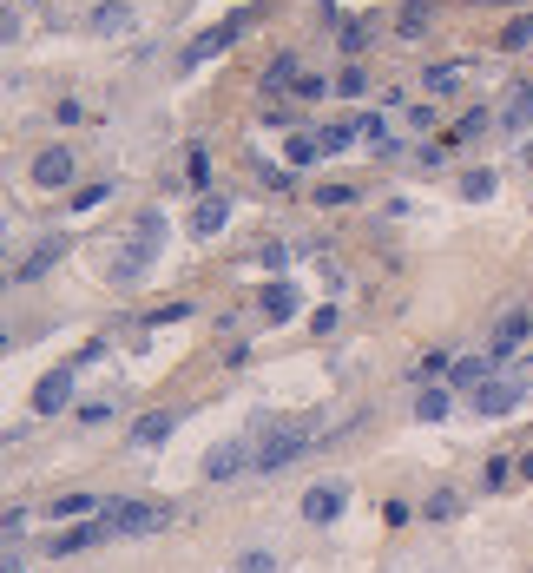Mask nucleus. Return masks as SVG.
I'll return each instance as SVG.
<instances>
[{"label": "nucleus", "mask_w": 533, "mask_h": 573, "mask_svg": "<svg viewBox=\"0 0 533 573\" xmlns=\"http://www.w3.org/2000/svg\"><path fill=\"white\" fill-rule=\"evenodd\" d=\"M422 33H428V7L422 0H408L402 7V40H422Z\"/></svg>", "instance_id": "c756f323"}, {"label": "nucleus", "mask_w": 533, "mask_h": 573, "mask_svg": "<svg viewBox=\"0 0 533 573\" xmlns=\"http://www.w3.org/2000/svg\"><path fill=\"white\" fill-rule=\"evenodd\" d=\"M422 514H428V521H455V514H461V494H455V488H435Z\"/></svg>", "instance_id": "393cba45"}, {"label": "nucleus", "mask_w": 533, "mask_h": 573, "mask_svg": "<svg viewBox=\"0 0 533 573\" xmlns=\"http://www.w3.org/2000/svg\"><path fill=\"white\" fill-rule=\"evenodd\" d=\"M316 435H323L316 422H290V429H270L264 442H257V462H251V468H257V475H277V468H290L297 455H310Z\"/></svg>", "instance_id": "f257e3e1"}, {"label": "nucleus", "mask_w": 533, "mask_h": 573, "mask_svg": "<svg viewBox=\"0 0 533 573\" xmlns=\"http://www.w3.org/2000/svg\"><path fill=\"white\" fill-rule=\"evenodd\" d=\"M60 257H66V238H47V244H40V251H33L27 264H20V271H14V284H33V277H40V271H53Z\"/></svg>", "instance_id": "dca6fc26"}, {"label": "nucleus", "mask_w": 533, "mask_h": 573, "mask_svg": "<svg viewBox=\"0 0 533 573\" xmlns=\"http://www.w3.org/2000/svg\"><path fill=\"white\" fill-rule=\"evenodd\" d=\"M343 508H349V488H343V481H316V488L303 494V521H310V527H330Z\"/></svg>", "instance_id": "0eeeda50"}, {"label": "nucleus", "mask_w": 533, "mask_h": 573, "mask_svg": "<svg viewBox=\"0 0 533 573\" xmlns=\"http://www.w3.org/2000/svg\"><path fill=\"white\" fill-rule=\"evenodd\" d=\"M448 376H455L448 389H481V382H487V363H481V356H461V363L448 369Z\"/></svg>", "instance_id": "b1692460"}, {"label": "nucleus", "mask_w": 533, "mask_h": 573, "mask_svg": "<svg viewBox=\"0 0 533 573\" xmlns=\"http://www.w3.org/2000/svg\"><path fill=\"white\" fill-rule=\"evenodd\" d=\"M224 224H231V198H224V191H198V205H191V238H218Z\"/></svg>", "instance_id": "1a4fd4ad"}, {"label": "nucleus", "mask_w": 533, "mask_h": 573, "mask_svg": "<svg viewBox=\"0 0 533 573\" xmlns=\"http://www.w3.org/2000/svg\"><path fill=\"white\" fill-rule=\"evenodd\" d=\"M520 336H527V310H514V317H501V323H494V343H487V350H494V356H507V350L520 343Z\"/></svg>", "instance_id": "6ab92c4d"}, {"label": "nucleus", "mask_w": 533, "mask_h": 573, "mask_svg": "<svg viewBox=\"0 0 533 573\" xmlns=\"http://www.w3.org/2000/svg\"><path fill=\"white\" fill-rule=\"evenodd\" d=\"M231 573H277V554H270V547H244Z\"/></svg>", "instance_id": "cd10ccee"}, {"label": "nucleus", "mask_w": 533, "mask_h": 573, "mask_svg": "<svg viewBox=\"0 0 533 573\" xmlns=\"http://www.w3.org/2000/svg\"><path fill=\"white\" fill-rule=\"evenodd\" d=\"M251 20H257V14H231L224 27H211L204 40H191V47H185V73H191V66H204V60H218V53H231L237 40H244V27H251Z\"/></svg>", "instance_id": "39448f33"}, {"label": "nucleus", "mask_w": 533, "mask_h": 573, "mask_svg": "<svg viewBox=\"0 0 533 573\" xmlns=\"http://www.w3.org/2000/svg\"><path fill=\"white\" fill-rule=\"evenodd\" d=\"M185 178H191V191H211L204 178H211V159H204V145H191V159H185Z\"/></svg>", "instance_id": "7c9ffc66"}, {"label": "nucleus", "mask_w": 533, "mask_h": 573, "mask_svg": "<svg viewBox=\"0 0 533 573\" xmlns=\"http://www.w3.org/2000/svg\"><path fill=\"white\" fill-rule=\"evenodd\" d=\"M53 514H60V521H79V514H106V494H60V501H53Z\"/></svg>", "instance_id": "a211bd4d"}, {"label": "nucleus", "mask_w": 533, "mask_h": 573, "mask_svg": "<svg viewBox=\"0 0 533 573\" xmlns=\"http://www.w3.org/2000/svg\"><path fill=\"white\" fill-rule=\"evenodd\" d=\"M73 172H79V159L66 152V145H40V152H33V165H27L33 191H66V185H73Z\"/></svg>", "instance_id": "20e7f679"}, {"label": "nucleus", "mask_w": 533, "mask_h": 573, "mask_svg": "<svg viewBox=\"0 0 533 573\" xmlns=\"http://www.w3.org/2000/svg\"><path fill=\"white\" fill-rule=\"evenodd\" d=\"M264 317L270 323H290V317H297V284H264Z\"/></svg>", "instance_id": "f3484780"}, {"label": "nucleus", "mask_w": 533, "mask_h": 573, "mask_svg": "<svg viewBox=\"0 0 533 573\" xmlns=\"http://www.w3.org/2000/svg\"><path fill=\"white\" fill-rule=\"evenodd\" d=\"M73 376L79 369H47V376L33 382V415H60L66 396H73Z\"/></svg>", "instance_id": "9d476101"}, {"label": "nucleus", "mask_w": 533, "mask_h": 573, "mask_svg": "<svg viewBox=\"0 0 533 573\" xmlns=\"http://www.w3.org/2000/svg\"><path fill=\"white\" fill-rule=\"evenodd\" d=\"M362 40H369L362 20H343V27H336V47H343V53H362Z\"/></svg>", "instance_id": "473e14b6"}, {"label": "nucleus", "mask_w": 533, "mask_h": 573, "mask_svg": "<svg viewBox=\"0 0 533 573\" xmlns=\"http://www.w3.org/2000/svg\"><path fill=\"white\" fill-rule=\"evenodd\" d=\"M283 152H290V172H297V165H316V159H323V139H297V132H290V145H283Z\"/></svg>", "instance_id": "c85d7f7f"}, {"label": "nucleus", "mask_w": 533, "mask_h": 573, "mask_svg": "<svg viewBox=\"0 0 533 573\" xmlns=\"http://www.w3.org/2000/svg\"><path fill=\"white\" fill-rule=\"evenodd\" d=\"M106 534H112V521L99 514V521H86V527H66L60 541H53V554H86V547H99Z\"/></svg>", "instance_id": "ddd939ff"}, {"label": "nucleus", "mask_w": 533, "mask_h": 573, "mask_svg": "<svg viewBox=\"0 0 533 573\" xmlns=\"http://www.w3.org/2000/svg\"><path fill=\"white\" fill-rule=\"evenodd\" d=\"M106 521L112 534H158V527H172V508H158V501H106Z\"/></svg>", "instance_id": "7ed1b4c3"}, {"label": "nucleus", "mask_w": 533, "mask_h": 573, "mask_svg": "<svg viewBox=\"0 0 533 573\" xmlns=\"http://www.w3.org/2000/svg\"><path fill=\"white\" fill-rule=\"evenodd\" d=\"M106 191H112V185H86V191L73 198V211H93V205H106Z\"/></svg>", "instance_id": "f704fd0d"}, {"label": "nucleus", "mask_w": 533, "mask_h": 573, "mask_svg": "<svg viewBox=\"0 0 533 573\" xmlns=\"http://www.w3.org/2000/svg\"><path fill=\"white\" fill-rule=\"evenodd\" d=\"M520 396H527V382H520V376H487L481 382V389H474V409H481V415H507V409H520Z\"/></svg>", "instance_id": "6e6552de"}, {"label": "nucleus", "mask_w": 533, "mask_h": 573, "mask_svg": "<svg viewBox=\"0 0 533 573\" xmlns=\"http://www.w3.org/2000/svg\"><path fill=\"white\" fill-rule=\"evenodd\" d=\"M533 47V14H514L501 27V53H527Z\"/></svg>", "instance_id": "aec40b11"}, {"label": "nucleus", "mask_w": 533, "mask_h": 573, "mask_svg": "<svg viewBox=\"0 0 533 573\" xmlns=\"http://www.w3.org/2000/svg\"><path fill=\"white\" fill-rule=\"evenodd\" d=\"M422 86H428V93H435V99L461 93V86H468V60H435V66H428V73H422Z\"/></svg>", "instance_id": "f8f14e48"}, {"label": "nucleus", "mask_w": 533, "mask_h": 573, "mask_svg": "<svg viewBox=\"0 0 533 573\" xmlns=\"http://www.w3.org/2000/svg\"><path fill=\"white\" fill-rule=\"evenodd\" d=\"M316 139H323V159H336V152H349L362 132H356V119H349V126H316Z\"/></svg>", "instance_id": "412c9836"}, {"label": "nucleus", "mask_w": 533, "mask_h": 573, "mask_svg": "<svg viewBox=\"0 0 533 573\" xmlns=\"http://www.w3.org/2000/svg\"><path fill=\"white\" fill-rule=\"evenodd\" d=\"M461 198H468V205H487V198H494V172H461Z\"/></svg>", "instance_id": "bb28decb"}, {"label": "nucleus", "mask_w": 533, "mask_h": 573, "mask_svg": "<svg viewBox=\"0 0 533 573\" xmlns=\"http://www.w3.org/2000/svg\"><path fill=\"white\" fill-rule=\"evenodd\" d=\"M152 257H158V211H145L139 231L126 238V251L112 257V284H139V277L152 271Z\"/></svg>", "instance_id": "f03ea898"}, {"label": "nucleus", "mask_w": 533, "mask_h": 573, "mask_svg": "<svg viewBox=\"0 0 533 573\" xmlns=\"http://www.w3.org/2000/svg\"><path fill=\"white\" fill-rule=\"evenodd\" d=\"M257 455H251V442H218L211 455H204V481H231L237 468H251Z\"/></svg>", "instance_id": "9b49d317"}, {"label": "nucleus", "mask_w": 533, "mask_h": 573, "mask_svg": "<svg viewBox=\"0 0 533 573\" xmlns=\"http://www.w3.org/2000/svg\"><path fill=\"white\" fill-rule=\"evenodd\" d=\"M0 573H27V560H20V547H14V554H7V567H0Z\"/></svg>", "instance_id": "c9c22d12"}, {"label": "nucleus", "mask_w": 533, "mask_h": 573, "mask_svg": "<svg viewBox=\"0 0 533 573\" xmlns=\"http://www.w3.org/2000/svg\"><path fill=\"white\" fill-rule=\"evenodd\" d=\"M336 93H343V99H369V73H362V66L349 60L343 73H336Z\"/></svg>", "instance_id": "a878e982"}, {"label": "nucleus", "mask_w": 533, "mask_h": 573, "mask_svg": "<svg viewBox=\"0 0 533 573\" xmlns=\"http://www.w3.org/2000/svg\"><path fill=\"white\" fill-rule=\"evenodd\" d=\"M139 27V7L132 0H99V7H86V33H99V40H119V33Z\"/></svg>", "instance_id": "423d86ee"}, {"label": "nucleus", "mask_w": 533, "mask_h": 573, "mask_svg": "<svg viewBox=\"0 0 533 573\" xmlns=\"http://www.w3.org/2000/svg\"><path fill=\"white\" fill-rule=\"evenodd\" d=\"M356 198H362L356 185H316V205H330V211L336 205H356Z\"/></svg>", "instance_id": "2f4dec72"}, {"label": "nucleus", "mask_w": 533, "mask_h": 573, "mask_svg": "<svg viewBox=\"0 0 533 573\" xmlns=\"http://www.w3.org/2000/svg\"><path fill=\"white\" fill-rule=\"evenodd\" d=\"M481 132H487V112L474 106V112H461V119H455V132H441V139H448V145H468V139H481Z\"/></svg>", "instance_id": "5701e85b"}, {"label": "nucleus", "mask_w": 533, "mask_h": 573, "mask_svg": "<svg viewBox=\"0 0 533 573\" xmlns=\"http://www.w3.org/2000/svg\"><path fill=\"white\" fill-rule=\"evenodd\" d=\"M112 409H119V402H93V409H79V422H86V429H99V422H112Z\"/></svg>", "instance_id": "72a5a7b5"}, {"label": "nucleus", "mask_w": 533, "mask_h": 573, "mask_svg": "<svg viewBox=\"0 0 533 573\" xmlns=\"http://www.w3.org/2000/svg\"><path fill=\"white\" fill-rule=\"evenodd\" d=\"M297 80H303V66H297V53H277V60L264 66V93H297Z\"/></svg>", "instance_id": "4468645a"}, {"label": "nucleus", "mask_w": 533, "mask_h": 573, "mask_svg": "<svg viewBox=\"0 0 533 573\" xmlns=\"http://www.w3.org/2000/svg\"><path fill=\"white\" fill-rule=\"evenodd\" d=\"M520 475H527V481H533V455H527V462H520Z\"/></svg>", "instance_id": "4c0bfd02"}, {"label": "nucleus", "mask_w": 533, "mask_h": 573, "mask_svg": "<svg viewBox=\"0 0 533 573\" xmlns=\"http://www.w3.org/2000/svg\"><path fill=\"white\" fill-rule=\"evenodd\" d=\"M520 165H527V172H533V139H527V145H520Z\"/></svg>", "instance_id": "e433bc0d"}, {"label": "nucleus", "mask_w": 533, "mask_h": 573, "mask_svg": "<svg viewBox=\"0 0 533 573\" xmlns=\"http://www.w3.org/2000/svg\"><path fill=\"white\" fill-rule=\"evenodd\" d=\"M448 409H455V389H422V396H415V415H422V422H441Z\"/></svg>", "instance_id": "4be33fe9"}, {"label": "nucleus", "mask_w": 533, "mask_h": 573, "mask_svg": "<svg viewBox=\"0 0 533 573\" xmlns=\"http://www.w3.org/2000/svg\"><path fill=\"white\" fill-rule=\"evenodd\" d=\"M172 429H178V415H172V409H158V415H139V422H132V448H158V442H165Z\"/></svg>", "instance_id": "2eb2a0df"}]
</instances>
